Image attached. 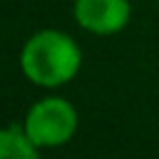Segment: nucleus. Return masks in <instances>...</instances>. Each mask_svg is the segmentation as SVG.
Returning <instances> with one entry per match:
<instances>
[{"label": "nucleus", "mask_w": 159, "mask_h": 159, "mask_svg": "<svg viewBox=\"0 0 159 159\" xmlns=\"http://www.w3.org/2000/svg\"><path fill=\"white\" fill-rule=\"evenodd\" d=\"M82 67L80 45L60 30H40L35 32L20 52L22 75L37 87H62Z\"/></svg>", "instance_id": "1"}, {"label": "nucleus", "mask_w": 159, "mask_h": 159, "mask_svg": "<svg viewBox=\"0 0 159 159\" xmlns=\"http://www.w3.org/2000/svg\"><path fill=\"white\" fill-rule=\"evenodd\" d=\"M77 124L80 117L72 102L62 97H45L27 109L22 129L40 149H52L67 144L75 137Z\"/></svg>", "instance_id": "2"}, {"label": "nucleus", "mask_w": 159, "mask_h": 159, "mask_svg": "<svg viewBox=\"0 0 159 159\" xmlns=\"http://www.w3.org/2000/svg\"><path fill=\"white\" fill-rule=\"evenodd\" d=\"M75 20L92 35H114L132 17L129 0H75Z\"/></svg>", "instance_id": "3"}, {"label": "nucleus", "mask_w": 159, "mask_h": 159, "mask_svg": "<svg viewBox=\"0 0 159 159\" xmlns=\"http://www.w3.org/2000/svg\"><path fill=\"white\" fill-rule=\"evenodd\" d=\"M40 147L20 127L0 129V159H40Z\"/></svg>", "instance_id": "4"}]
</instances>
